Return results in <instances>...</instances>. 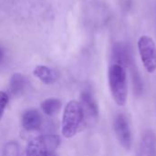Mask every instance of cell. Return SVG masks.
Returning a JSON list of instances; mask_svg holds the SVG:
<instances>
[{"instance_id": "obj_2", "label": "cell", "mask_w": 156, "mask_h": 156, "mask_svg": "<svg viewBox=\"0 0 156 156\" xmlns=\"http://www.w3.org/2000/svg\"><path fill=\"white\" fill-rule=\"evenodd\" d=\"M108 78L111 93L114 101L119 106H124L128 96L125 68L118 64H112L109 69Z\"/></svg>"}, {"instance_id": "obj_16", "label": "cell", "mask_w": 156, "mask_h": 156, "mask_svg": "<svg viewBox=\"0 0 156 156\" xmlns=\"http://www.w3.org/2000/svg\"><path fill=\"white\" fill-rule=\"evenodd\" d=\"M48 156H58V155H57V154H55V152H54V153H50V154H49Z\"/></svg>"}, {"instance_id": "obj_15", "label": "cell", "mask_w": 156, "mask_h": 156, "mask_svg": "<svg viewBox=\"0 0 156 156\" xmlns=\"http://www.w3.org/2000/svg\"><path fill=\"white\" fill-rule=\"evenodd\" d=\"M4 58H5V51H4V49L2 48V47L0 46V64L3 62Z\"/></svg>"}, {"instance_id": "obj_5", "label": "cell", "mask_w": 156, "mask_h": 156, "mask_svg": "<svg viewBox=\"0 0 156 156\" xmlns=\"http://www.w3.org/2000/svg\"><path fill=\"white\" fill-rule=\"evenodd\" d=\"M113 129L120 144L125 150H131L133 145V135L129 121L124 114H119L115 118Z\"/></svg>"}, {"instance_id": "obj_4", "label": "cell", "mask_w": 156, "mask_h": 156, "mask_svg": "<svg viewBox=\"0 0 156 156\" xmlns=\"http://www.w3.org/2000/svg\"><path fill=\"white\" fill-rule=\"evenodd\" d=\"M138 50L144 69L148 73L156 70V46L154 39L147 36H142L138 40Z\"/></svg>"}, {"instance_id": "obj_10", "label": "cell", "mask_w": 156, "mask_h": 156, "mask_svg": "<svg viewBox=\"0 0 156 156\" xmlns=\"http://www.w3.org/2000/svg\"><path fill=\"white\" fill-rule=\"evenodd\" d=\"M112 59L113 64H118L125 68L130 62V54L126 46L117 43L114 45L112 49Z\"/></svg>"}, {"instance_id": "obj_13", "label": "cell", "mask_w": 156, "mask_h": 156, "mask_svg": "<svg viewBox=\"0 0 156 156\" xmlns=\"http://www.w3.org/2000/svg\"><path fill=\"white\" fill-rule=\"evenodd\" d=\"M18 145L16 143L11 142L5 144L3 156H18Z\"/></svg>"}, {"instance_id": "obj_3", "label": "cell", "mask_w": 156, "mask_h": 156, "mask_svg": "<svg viewBox=\"0 0 156 156\" xmlns=\"http://www.w3.org/2000/svg\"><path fill=\"white\" fill-rule=\"evenodd\" d=\"M60 138L54 134H45L30 141L24 156H48L59 146Z\"/></svg>"}, {"instance_id": "obj_8", "label": "cell", "mask_w": 156, "mask_h": 156, "mask_svg": "<svg viewBox=\"0 0 156 156\" xmlns=\"http://www.w3.org/2000/svg\"><path fill=\"white\" fill-rule=\"evenodd\" d=\"M42 117L37 110H29L22 116V126L27 132H33L40 128Z\"/></svg>"}, {"instance_id": "obj_6", "label": "cell", "mask_w": 156, "mask_h": 156, "mask_svg": "<svg viewBox=\"0 0 156 156\" xmlns=\"http://www.w3.org/2000/svg\"><path fill=\"white\" fill-rule=\"evenodd\" d=\"M80 105L84 113V117L97 119L99 115V108L92 92L90 90H85L80 94Z\"/></svg>"}, {"instance_id": "obj_7", "label": "cell", "mask_w": 156, "mask_h": 156, "mask_svg": "<svg viewBox=\"0 0 156 156\" xmlns=\"http://www.w3.org/2000/svg\"><path fill=\"white\" fill-rule=\"evenodd\" d=\"M136 156H156V136L154 132L148 130L144 133Z\"/></svg>"}, {"instance_id": "obj_11", "label": "cell", "mask_w": 156, "mask_h": 156, "mask_svg": "<svg viewBox=\"0 0 156 156\" xmlns=\"http://www.w3.org/2000/svg\"><path fill=\"white\" fill-rule=\"evenodd\" d=\"M27 80L25 77L20 73H15L12 75L9 82V90L13 95H19L26 87Z\"/></svg>"}, {"instance_id": "obj_1", "label": "cell", "mask_w": 156, "mask_h": 156, "mask_svg": "<svg viewBox=\"0 0 156 156\" xmlns=\"http://www.w3.org/2000/svg\"><path fill=\"white\" fill-rule=\"evenodd\" d=\"M84 113L81 105L77 101H70L67 103L61 122V133L65 138L74 137L80 130L84 122Z\"/></svg>"}, {"instance_id": "obj_9", "label": "cell", "mask_w": 156, "mask_h": 156, "mask_svg": "<svg viewBox=\"0 0 156 156\" xmlns=\"http://www.w3.org/2000/svg\"><path fill=\"white\" fill-rule=\"evenodd\" d=\"M33 74L42 83L46 85L53 84L58 80V73L54 69L44 65L37 66L33 70Z\"/></svg>"}, {"instance_id": "obj_12", "label": "cell", "mask_w": 156, "mask_h": 156, "mask_svg": "<svg viewBox=\"0 0 156 156\" xmlns=\"http://www.w3.org/2000/svg\"><path fill=\"white\" fill-rule=\"evenodd\" d=\"M61 108V101L57 98H48L41 102V110L44 114L52 116L56 114Z\"/></svg>"}, {"instance_id": "obj_14", "label": "cell", "mask_w": 156, "mask_h": 156, "mask_svg": "<svg viewBox=\"0 0 156 156\" xmlns=\"http://www.w3.org/2000/svg\"><path fill=\"white\" fill-rule=\"evenodd\" d=\"M8 104V96L5 91H0V121Z\"/></svg>"}]
</instances>
